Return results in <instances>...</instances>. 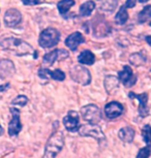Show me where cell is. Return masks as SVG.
<instances>
[{
	"mask_svg": "<svg viewBox=\"0 0 151 158\" xmlns=\"http://www.w3.org/2000/svg\"><path fill=\"white\" fill-rule=\"evenodd\" d=\"M150 26H151V22H150Z\"/></svg>",
	"mask_w": 151,
	"mask_h": 158,
	"instance_id": "cell-35",
	"label": "cell"
},
{
	"mask_svg": "<svg viewBox=\"0 0 151 158\" xmlns=\"http://www.w3.org/2000/svg\"><path fill=\"white\" fill-rule=\"evenodd\" d=\"M124 111L123 106L117 101H111L105 106V115L108 119H116L122 115Z\"/></svg>",
	"mask_w": 151,
	"mask_h": 158,
	"instance_id": "cell-12",
	"label": "cell"
},
{
	"mask_svg": "<svg viewBox=\"0 0 151 158\" xmlns=\"http://www.w3.org/2000/svg\"><path fill=\"white\" fill-rule=\"evenodd\" d=\"M22 21V15L16 8H10L5 11L4 15V24L7 27H16Z\"/></svg>",
	"mask_w": 151,
	"mask_h": 158,
	"instance_id": "cell-11",
	"label": "cell"
},
{
	"mask_svg": "<svg viewBox=\"0 0 151 158\" xmlns=\"http://www.w3.org/2000/svg\"><path fill=\"white\" fill-rule=\"evenodd\" d=\"M84 41H85V38L80 32H73V34L67 36V38L65 40V44L69 48V50L76 51L80 44H83Z\"/></svg>",
	"mask_w": 151,
	"mask_h": 158,
	"instance_id": "cell-16",
	"label": "cell"
},
{
	"mask_svg": "<svg viewBox=\"0 0 151 158\" xmlns=\"http://www.w3.org/2000/svg\"><path fill=\"white\" fill-rule=\"evenodd\" d=\"M3 135V128H2V126L0 125V135Z\"/></svg>",
	"mask_w": 151,
	"mask_h": 158,
	"instance_id": "cell-33",
	"label": "cell"
},
{
	"mask_svg": "<svg viewBox=\"0 0 151 158\" xmlns=\"http://www.w3.org/2000/svg\"><path fill=\"white\" fill-rule=\"evenodd\" d=\"M82 118L90 124H97L102 120V112L95 104H87L80 111Z\"/></svg>",
	"mask_w": 151,
	"mask_h": 158,
	"instance_id": "cell-6",
	"label": "cell"
},
{
	"mask_svg": "<svg viewBox=\"0 0 151 158\" xmlns=\"http://www.w3.org/2000/svg\"><path fill=\"white\" fill-rule=\"evenodd\" d=\"M25 5H36L44 2L45 0H21Z\"/></svg>",
	"mask_w": 151,
	"mask_h": 158,
	"instance_id": "cell-29",
	"label": "cell"
},
{
	"mask_svg": "<svg viewBox=\"0 0 151 158\" xmlns=\"http://www.w3.org/2000/svg\"><path fill=\"white\" fill-rule=\"evenodd\" d=\"M63 125L69 131H76L79 126V115L75 111H69L63 118Z\"/></svg>",
	"mask_w": 151,
	"mask_h": 158,
	"instance_id": "cell-15",
	"label": "cell"
},
{
	"mask_svg": "<svg viewBox=\"0 0 151 158\" xmlns=\"http://www.w3.org/2000/svg\"><path fill=\"white\" fill-rule=\"evenodd\" d=\"M129 62L135 66H140V65H143L146 62V56L142 52L135 53V54H132L131 57H129Z\"/></svg>",
	"mask_w": 151,
	"mask_h": 158,
	"instance_id": "cell-21",
	"label": "cell"
},
{
	"mask_svg": "<svg viewBox=\"0 0 151 158\" xmlns=\"http://www.w3.org/2000/svg\"><path fill=\"white\" fill-rule=\"evenodd\" d=\"M8 87H10V84H4V85H1L0 86V93H1V92H3V91H5V90H7L8 89Z\"/></svg>",
	"mask_w": 151,
	"mask_h": 158,
	"instance_id": "cell-31",
	"label": "cell"
},
{
	"mask_svg": "<svg viewBox=\"0 0 151 158\" xmlns=\"http://www.w3.org/2000/svg\"><path fill=\"white\" fill-rule=\"evenodd\" d=\"M38 76L41 79H53L55 81H64V79H65V73L60 69L50 70L47 69V68H40L38 70Z\"/></svg>",
	"mask_w": 151,
	"mask_h": 158,
	"instance_id": "cell-13",
	"label": "cell"
},
{
	"mask_svg": "<svg viewBox=\"0 0 151 158\" xmlns=\"http://www.w3.org/2000/svg\"><path fill=\"white\" fill-rule=\"evenodd\" d=\"M142 136H143V141L147 145H151V126L149 124L145 125L142 129Z\"/></svg>",
	"mask_w": 151,
	"mask_h": 158,
	"instance_id": "cell-25",
	"label": "cell"
},
{
	"mask_svg": "<svg viewBox=\"0 0 151 158\" xmlns=\"http://www.w3.org/2000/svg\"><path fill=\"white\" fill-rule=\"evenodd\" d=\"M69 76L73 82L83 86L89 85L91 82L90 71L86 67L82 66V65H75V66H73L69 70Z\"/></svg>",
	"mask_w": 151,
	"mask_h": 158,
	"instance_id": "cell-4",
	"label": "cell"
},
{
	"mask_svg": "<svg viewBox=\"0 0 151 158\" xmlns=\"http://www.w3.org/2000/svg\"><path fill=\"white\" fill-rule=\"evenodd\" d=\"M118 136L124 143H132L135 138V130L132 127H123L118 132Z\"/></svg>",
	"mask_w": 151,
	"mask_h": 158,
	"instance_id": "cell-18",
	"label": "cell"
},
{
	"mask_svg": "<svg viewBox=\"0 0 151 158\" xmlns=\"http://www.w3.org/2000/svg\"><path fill=\"white\" fill-rule=\"evenodd\" d=\"M115 7H116V0H105V2H103L102 4V6H100V10L112 11V10H114Z\"/></svg>",
	"mask_w": 151,
	"mask_h": 158,
	"instance_id": "cell-26",
	"label": "cell"
},
{
	"mask_svg": "<svg viewBox=\"0 0 151 158\" xmlns=\"http://www.w3.org/2000/svg\"><path fill=\"white\" fill-rule=\"evenodd\" d=\"M15 71H16V67H15L13 61L8 60V59L0 60V79H8L15 73Z\"/></svg>",
	"mask_w": 151,
	"mask_h": 158,
	"instance_id": "cell-14",
	"label": "cell"
},
{
	"mask_svg": "<svg viewBox=\"0 0 151 158\" xmlns=\"http://www.w3.org/2000/svg\"><path fill=\"white\" fill-rule=\"evenodd\" d=\"M64 146V138L61 131H55L49 138L43 158H55Z\"/></svg>",
	"mask_w": 151,
	"mask_h": 158,
	"instance_id": "cell-2",
	"label": "cell"
},
{
	"mask_svg": "<svg viewBox=\"0 0 151 158\" xmlns=\"http://www.w3.org/2000/svg\"><path fill=\"white\" fill-rule=\"evenodd\" d=\"M94 8H95V3H94V1L89 0V1H86L85 3H83L81 6H80L79 14H80V16H82V17H88L91 15V13L93 11Z\"/></svg>",
	"mask_w": 151,
	"mask_h": 158,
	"instance_id": "cell-20",
	"label": "cell"
},
{
	"mask_svg": "<svg viewBox=\"0 0 151 158\" xmlns=\"http://www.w3.org/2000/svg\"><path fill=\"white\" fill-rule=\"evenodd\" d=\"M69 56V54L67 51L63 50V49H56L44 56L43 61H44V64L47 65V66H51V65L54 64L55 61L64 60V59H66Z\"/></svg>",
	"mask_w": 151,
	"mask_h": 158,
	"instance_id": "cell-8",
	"label": "cell"
},
{
	"mask_svg": "<svg viewBox=\"0 0 151 158\" xmlns=\"http://www.w3.org/2000/svg\"><path fill=\"white\" fill-rule=\"evenodd\" d=\"M139 2H141V3H145V2H147L148 0H138Z\"/></svg>",
	"mask_w": 151,
	"mask_h": 158,
	"instance_id": "cell-34",
	"label": "cell"
},
{
	"mask_svg": "<svg viewBox=\"0 0 151 158\" xmlns=\"http://www.w3.org/2000/svg\"><path fill=\"white\" fill-rule=\"evenodd\" d=\"M79 135L82 136H91V138L95 139L99 144H102L106 141L105 133L103 132L102 128L97 124H84L78 129Z\"/></svg>",
	"mask_w": 151,
	"mask_h": 158,
	"instance_id": "cell-5",
	"label": "cell"
},
{
	"mask_svg": "<svg viewBox=\"0 0 151 158\" xmlns=\"http://www.w3.org/2000/svg\"><path fill=\"white\" fill-rule=\"evenodd\" d=\"M60 40V32L55 28H47L40 35L38 44L44 49H50L55 47Z\"/></svg>",
	"mask_w": 151,
	"mask_h": 158,
	"instance_id": "cell-3",
	"label": "cell"
},
{
	"mask_svg": "<svg viewBox=\"0 0 151 158\" xmlns=\"http://www.w3.org/2000/svg\"><path fill=\"white\" fill-rule=\"evenodd\" d=\"M151 19V5H146L138 16V21L140 23H145Z\"/></svg>",
	"mask_w": 151,
	"mask_h": 158,
	"instance_id": "cell-24",
	"label": "cell"
},
{
	"mask_svg": "<svg viewBox=\"0 0 151 158\" xmlns=\"http://www.w3.org/2000/svg\"><path fill=\"white\" fill-rule=\"evenodd\" d=\"M136 5V0H127V1L125 2V7H134Z\"/></svg>",
	"mask_w": 151,
	"mask_h": 158,
	"instance_id": "cell-30",
	"label": "cell"
},
{
	"mask_svg": "<svg viewBox=\"0 0 151 158\" xmlns=\"http://www.w3.org/2000/svg\"><path fill=\"white\" fill-rule=\"evenodd\" d=\"M146 41L151 46V35H149V36H147V37H146Z\"/></svg>",
	"mask_w": 151,
	"mask_h": 158,
	"instance_id": "cell-32",
	"label": "cell"
},
{
	"mask_svg": "<svg viewBox=\"0 0 151 158\" xmlns=\"http://www.w3.org/2000/svg\"><path fill=\"white\" fill-rule=\"evenodd\" d=\"M151 155V145H147L146 147L139 150L136 158H148Z\"/></svg>",
	"mask_w": 151,
	"mask_h": 158,
	"instance_id": "cell-27",
	"label": "cell"
},
{
	"mask_svg": "<svg viewBox=\"0 0 151 158\" xmlns=\"http://www.w3.org/2000/svg\"><path fill=\"white\" fill-rule=\"evenodd\" d=\"M27 102H28V98L26 97L25 95H19V96H17L13 101H11V104H14V106H24L27 104Z\"/></svg>",
	"mask_w": 151,
	"mask_h": 158,
	"instance_id": "cell-28",
	"label": "cell"
},
{
	"mask_svg": "<svg viewBox=\"0 0 151 158\" xmlns=\"http://www.w3.org/2000/svg\"><path fill=\"white\" fill-rule=\"evenodd\" d=\"M129 98L132 99H137L139 101V114L142 118L147 117L149 114V108H148V96L147 93H142V94H136L134 92H129L128 94Z\"/></svg>",
	"mask_w": 151,
	"mask_h": 158,
	"instance_id": "cell-10",
	"label": "cell"
},
{
	"mask_svg": "<svg viewBox=\"0 0 151 158\" xmlns=\"http://www.w3.org/2000/svg\"><path fill=\"white\" fill-rule=\"evenodd\" d=\"M118 79L126 88L132 87L137 83V77L134 76L132 69L128 65H124L123 69L118 73Z\"/></svg>",
	"mask_w": 151,
	"mask_h": 158,
	"instance_id": "cell-9",
	"label": "cell"
},
{
	"mask_svg": "<svg viewBox=\"0 0 151 158\" xmlns=\"http://www.w3.org/2000/svg\"><path fill=\"white\" fill-rule=\"evenodd\" d=\"M127 19H128V14H127L126 7H125V5H122V6L119 8V11H118V14L116 15V17H115V21H116V23L118 25H123L127 21Z\"/></svg>",
	"mask_w": 151,
	"mask_h": 158,
	"instance_id": "cell-23",
	"label": "cell"
},
{
	"mask_svg": "<svg viewBox=\"0 0 151 158\" xmlns=\"http://www.w3.org/2000/svg\"><path fill=\"white\" fill-rule=\"evenodd\" d=\"M73 5H75V0H61L57 3V8L61 15H65Z\"/></svg>",
	"mask_w": 151,
	"mask_h": 158,
	"instance_id": "cell-22",
	"label": "cell"
},
{
	"mask_svg": "<svg viewBox=\"0 0 151 158\" xmlns=\"http://www.w3.org/2000/svg\"><path fill=\"white\" fill-rule=\"evenodd\" d=\"M11 120L8 124V135L10 136H17L22 129V123L20 120V111L16 108H10Z\"/></svg>",
	"mask_w": 151,
	"mask_h": 158,
	"instance_id": "cell-7",
	"label": "cell"
},
{
	"mask_svg": "<svg viewBox=\"0 0 151 158\" xmlns=\"http://www.w3.org/2000/svg\"><path fill=\"white\" fill-rule=\"evenodd\" d=\"M95 57H94L93 53L89 50L83 51V52L78 56V61L79 63L86 64V65H91L94 63Z\"/></svg>",
	"mask_w": 151,
	"mask_h": 158,
	"instance_id": "cell-19",
	"label": "cell"
},
{
	"mask_svg": "<svg viewBox=\"0 0 151 158\" xmlns=\"http://www.w3.org/2000/svg\"><path fill=\"white\" fill-rule=\"evenodd\" d=\"M119 79L115 76H107L105 77V82H103V85H105L106 91L108 93H113L114 91H116L118 87H119Z\"/></svg>",
	"mask_w": 151,
	"mask_h": 158,
	"instance_id": "cell-17",
	"label": "cell"
},
{
	"mask_svg": "<svg viewBox=\"0 0 151 158\" xmlns=\"http://www.w3.org/2000/svg\"><path fill=\"white\" fill-rule=\"evenodd\" d=\"M0 47L3 50L13 52L17 56H25L33 53V48L26 41L13 36L0 37Z\"/></svg>",
	"mask_w": 151,
	"mask_h": 158,
	"instance_id": "cell-1",
	"label": "cell"
}]
</instances>
